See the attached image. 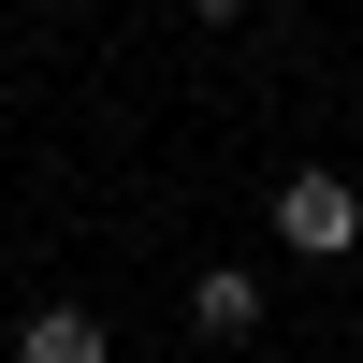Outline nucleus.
I'll return each mask as SVG.
<instances>
[{"label": "nucleus", "mask_w": 363, "mask_h": 363, "mask_svg": "<svg viewBox=\"0 0 363 363\" xmlns=\"http://www.w3.org/2000/svg\"><path fill=\"white\" fill-rule=\"evenodd\" d=\"M189 15H247V0H189Z\"/></svg>", "instance_id": "obj_4"}, {"label": "nucleus", "mask_w": 363, "mask_h": 363, "mask_svg": "<svg viewBox=\"0 0 363 363\" xmlns=\"http://www.w3.org/2000/svg\"><path fill=\"white\" fill-rule=\"evenodd\" d=\"M189 335L203 349H247L262 335V277H247V262H203V277H189Z\"/></svg>", "instance_id": "obj_2"}, {"label": "nucleus", "mask_w": 363, "mask_h": 363, "mask_svg": "<svg viewBox=\"0 0 363 363\" xmlns=\"http://www.w3.org/2000/svg\"><path fill=\"white\" fill-rule=\"evenodd\" d=\"M277 247H291V262H349V247H363V189L306 160V174L277 189Z\"/></svg>", "instance_id": "obj_1"}, {"label": "nucleus", "mask_w": 363, "mask_h": 363, "mask_svg": "<svg viewBox=\"0 0 363 363\" xmlns=\"http://www.w3.org/2000/svg\"><path fill=\"white\" fill-rule=\"evenodd\" d=\"M15 363H116V335H102L87 306H29V320H15Z\"/></svg>", "instance_id": "obj_3"}]
</instances>
